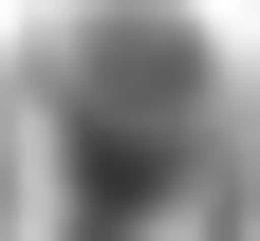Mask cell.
<instances>
[{
  "instance_id": "6da1fadb",
  "label": "cell",
  "mask_w": 260,
  "mask_h": 241,
  "mask_svg": "<svg viewBox=\"0 0 260 241\" xmlns=\"http://www.w3.org/2000/svg\"><path fill=\"white\" fill-rule=\"evenodd\" d=\"M0 241H260V75L186 0H56L0 56Z\"/></svg>"
}]
</instances>
